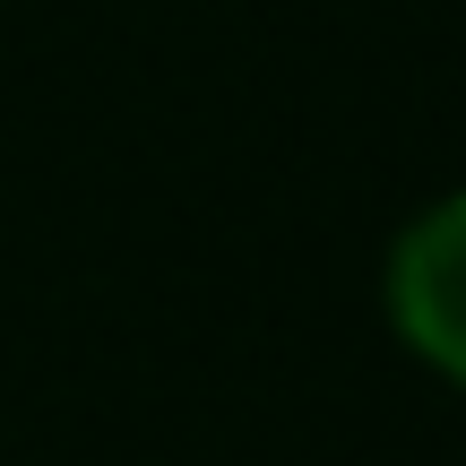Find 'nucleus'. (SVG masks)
<instances>
[{
  "label": "nucleus",
  "instance_id": "1",
  "mask_svg": "<svg viewBox=\"0 0 466 466\" xmlns=\"http://www.w3.org/2000/svg\"><path fill=\"white\" fill-rule=\"evenodd\" d=\"M389 302H398V329L415 337L450 380H466V199L432 208V217L398 242Z\"/></svg>",
  "mask_w": 466,
  "mask_h": 466
}]
</instances>
